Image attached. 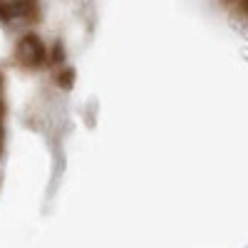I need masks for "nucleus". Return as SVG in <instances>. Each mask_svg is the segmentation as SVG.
Listing matches in <instances>:
<instances>
[{"label": "nucleus", "mask_w": 248, "mask_h": 248, "mask_svg": "<svg viewBox=\"0 0 248 248\" xmlns=\"http://www.w3.org/2000/svg\"><path fill=\"white\" fill-rule=\"evenodd\" d=\"M15 57H17V62L23 67H40L47 60V50L43 45V40H40L35 32H25L23 37L17 40Z\"/></svg>", "instance_id": "obj_1"}, {"label": "nucleus", "mask_w": 248, "mask_h": 248, "mask_svg": "<svg viewBox=\"0 0 248 248\" xmlns=\"http://www.w3.org/2000/svg\"><path fill=\"white\" fill-rule=\"evenodd\" d=\"M50 60L55 62V65H60V62H65V47H62V43L57 40V45L52 47V52H50Z\"/></svg>", "instance_id": "obj_3"}, {"label": "nucleus", "mask_w": 248, "mask_h": 248, "mask_svg": "<svg viewBox=\"0 0 248 248\" xmlns=\"http://www.w3.org/2000/svg\"><path fill=\"white\" fill-rule=\"evenodd\" d=\"M55 85H57L60 90H70V87L75 85V70H72V67L60 70V72L55 75Z\"/></svg>", "instance_id": "obj_2"}]
</instances>
